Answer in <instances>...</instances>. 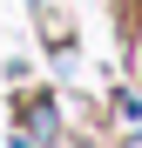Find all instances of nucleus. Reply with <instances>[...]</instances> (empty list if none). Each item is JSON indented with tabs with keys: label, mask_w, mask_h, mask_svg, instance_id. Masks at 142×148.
<instances>
[{
	"label": "nucleus",
	"mask_w": 142,
	"mask_h": 148,
	"mask_svg": "<svg viewBox=\"0 0 142 148\" xmlns=\"http://www.w3.org/2000/svg\"><path fill=\"white\" fill-rule=\"evenodd\" d=\"M129 148H142V135H135V141H129Z\"/></svg>",
	"instance_id": "1"
}]
</instances>
